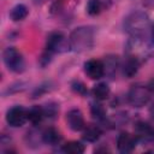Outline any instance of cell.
<instances>
[{
    "mask_svg": "<svg viewBox=\"0 0 154 154\" xmlns=\"http://www.w3.org/2000/svg\"><path fill=\"white\" fill-rule=\"evenodd\" d=\"M124 29L131 37H146L150 29V20L143 11H134L124 19Z\"/></svg>",
    "mask_w": 154,
    "mask_h": 154,
    "instance_id": "6da1fadb",
    "label": "cell"
},
{
    "mask_svg": "<svg viewBox=\"0 0 154 154\" xmlns=\"http://www.w3.org/2000/svg\"><path fill=\"white\" fill-rule=\"evenodd\" d=\"M94 45V30L90 26L73 29L69 37V48L75 53L89 51Z\"/></svg>",
    "mask_w": 154,
    "mask_h": 154,
    "instance_id": "7a4b0ae2",
    "label": "cell"
},
{
    "mask_svg": "<svg viewBox=\"0 0 154 154\" xmlns=\"http://www.w3.org/2000/svg\"><path fill=\"white\" fill-rule=\"evenodd\" d=\"M2 60L6 65V67L16 73H20L24 67V59L23 55L19 51H17L14 47H7L5 48V51L2 52Z\"/></svg>",
    "mask_w": 154,
    "mask_h": 154,
    "instance_id": "3957f363",
    "label": "cell"
},
{
    "mask_svg": "<svg viewBox=\"0 0 154 154\" xmlns=\"http://www.w3.org/2000/svg\"><path fill=\"white\" fill-rule=\"evenodd\" d=\"M150 99V89L144 84H134L128 93V101L134 107H142L147 105Z\"/></svg>",
    "mask_w": 154,
    "mask_h": 154,
    "instance_id": "277c9868",
    "label": "cell"
},
{
    "mask_svg": "<svg viewBox=\"0 0 154 154\" xmlns=\"http://www.w3.org/2000/svg\"><path fill=\"white\" fill-rule=\"evenodd\" d=\"M128 57H132L138 61L146 59L149 54V46L146 37H131L126 43Z\"/></svg>",
    "mask_w": 154,
    "mask_h": 154,
    "instance_id": "5b68a950",
    "label": "cell"
},
{
    "mask_svg": "<svg viewBox=\"0 0 154 154\" xmlns=\"http://www.w3.org/2000/svg\"><path fill=\"white\" fill-rule=\"evenodd\" d=\"M67 47L66 37L60 31H53L48 35L46 41V49L47 53H60L64 52Z\"/></svg>",
    "mask_w": 154,
    "mask_h": 154,
    "instance_id": "8992f818",
    "label": "cell"
},
{
    "mask_svg": "<svg viewBox=\"0 0 154 154\" xmlns=\"http://www.w3.org/2000/svg\"><path fill=\"white\" fill-rule=\"evenodd\" d=\"M28 120V111L23 106H13L6 113V122L12 128H19Z\"/></svg>",
    "mask_w": 154,
    "mask_h": 154,
    "instance_id": "52a82bcc",
    "label": "cell"
},
{
    "mask_svg": "<svg viewBox=\"0 0 154 154\" xmlns=\"http://www.w3.org/2000/svg\"><path fill=\"white\" fill-rule=\"evenodd\" d=\"M84 72L90 79H100L106 73L105 64L99 59H90L84 64Z\"/></svg>",
    "mask_w": 154,
    "mask_h": 154,
    "instance_id": "ba28073f",
    "label": "cell"
},
{
    "mask_svg": "<svg viewBox=\"0 0 154 154\" xmlns=\"http://www.w3.org/2000/svg\"><path fill=\"white\" fill-rule=\"evenodd\" d=\"M136 142H137L136 136H134L126 131H123L119 134V136L117 138V148L120 153H130L135 149Z\"/></svg>",
    "mask_w": 154,
    "mask_h": 154,
    "instance_id": "9c48e42d",
    "label": "cell"
},
{
    "mask_svg": "<svg viewBox=\"0 0 154 154\" xmlns=\"http://www.w3.org/2000/svg\"><path fill=\"white\" fill-rule=\"evenodd\" d=\"M66 123L72 131H81L84 129V118L78 108H72L66 113Z\"/></svg>",
    "mask_w": 154,
    "mask_h": 154,
    "instance_id": "30bf717a",
    "label": "cell"
},
{
    "mask_svg": "<svg viewBox=\"0 0 154 154\" xmlns=\"http://www.w3.org/2000/svg\"><path fill=\"white\" fill-rule=\"evenodd\" d=\"M134 129H135L136 136L142 140H150L154 137V128L144 120H138L135 124Z\"/></svg>",
    "mask_w": 154,
    "mask_h": 154,
    "instance_id": "8fae6325",
    "label": "cell"
},
{
    "mask_svg": "<svg viewBox=\"0 0 154 154\" xmlns=\"http://www.w3.org/2000/svg\"><path fill=\"white\" fill-rule=\"evenodd\" d=\"M140 63L137 59L132 58V57H126V59L124 60V64L122 66V70H123V75L126 76L128 78L132 77L134 75H136L137 70H138V66H140Z\"/></svg>",
    "mask_w": 154,
    "mask_h": 154,
    "instance_id": "7c38bea8",
    "label": "cell"
},
{
    "mask_svg": "<svg viewBox=\"0 0 154 154\" xmlns=\"http://www.w3.org/2000/svg\"><path fill=\"white\" fill-rule=\"evenodd\" d=\"M102 131L100 129L99 125H94V124H90V125H87L84 126L83 129V140L87 141V142H95L100 138Z\"/></svg>",
    "mask_w": 154,
    "mask_h": 154,
    "instance_id": "4fadbf2b",
    "label": "cell"
},
{
    "mask_svg": "<svg viewBox=\"0 0 154 154\" xmlns=\"http://www.w3.org/2000/svg\"><path fill=\"white\" fill-rule=\"evenodd\" d=\"M42 141L46 143V144H49V146H55L60 142L61 140V136H60V132L54 129V128H47L43 130L42 135Z\"/></svg>",
    "mask_w": 154,
    "mask_h": 154,
    "instance_id": "5bb4252c",
    "label": "cell"
},
{
    "mask_svg": "<svg viewBox=\"0 0 154 154\" xmlns=\"http://www.w3.org/2000/svg\"><path fill=\"white\" fill-rule=\"evenodd\" d=\"M28 7L23 4H18L16 6H13L10 11V18L13 20V22H19V20H23L26 16H28Z\"/></svg>",
    "mask_w": 154,
    "mask_h": 154,
    "instance_id": "9a60e30c",
    "label": "cell"
},
{
    "mask_svg": "<svg viewBox=\"0 0 154 154\" xmlns=\"http://www.w3.org/2000/svg\"><path fill=\"white\" fill-rule=\"evenodd\" d=\"M94 97L99 101H102V100H106L108 96H109V87L106 84V83H99L93 87V90H91Z\"/></svg>",
    "mask_w": 154,
    "mask_h": 154,
    "instance_id": "2e32d148",
    "label": "cell"
},
{
    "mask_svg": "<svg viewBox=\"0 0 154 154\" xmlns=\"http://www.w3.org/2000/svg\"><path fill=\"white\" fill-rule=\"evenodd\" d=\"M43 117H45L43 107L41 106H32L30 109H28V120L34 125L41 123Z\"/></svg>",
    "mask_w": 154,
    "mask_h": 154,
    "instance_id": "e0dca14e",
    "label": "cell"
},
{
    "mask_svg": "<svg viewBox=\"0 0 154 154\" xmlns=\"http://www.w3.org/2000/svg\"><path fill=\"white\" fill-rule=\"evenodd\" d=\"M63 152L67 154H82L84 152V146L78 141H70L63 146Z\"/></svg>",
    "mask_w": 154,
    "mask_h": 154,
    "instance_id": "ac0fdd59",
    "label": "cell"
},
{
    "mask_svg": "<svg viewBox=\"0 0 154 154\" xmlns=\"http://www.w3.org/2000/svg\"><path fill=\"white\" fill-rule=\"evenodd\" d=\"M102 8V2L101 0H88L87 2V12L90 16H96L100 13Z\"/></svg>",
    "mask_w": 154,
    "mask_h": 154,
    "instance_id": "d6986e66",
    "label": "cell"
},
{
    "mask_svg": "<svg viewBox=\"0 0 154 154\" xmlns=\"http://www.w3.org/2000/svg\"><path fill=\"white\" fill-rule=\"evenodd\" d=\"M90 112H91L93 117L99 119V120H103L106 118V111H105L103 106L100 105V103H91Z\"/></svg>",
    "mask_w": 154,
    "mask_h": 154,
    "instance_id": "ffe728a7",
    "label": "cell"
},
{
    "mask_svg": "<svg viewBox=\"0 0 154 154\" xmlns=\"http://www.w3.org/2000/svg\"><path fill=\"white\" fill-rule=\"evenodd\" d=\"M59 112V106L55 103V102H48L43 106V113H45V117H48V118H53L57 116V113Z\"/></svg>",
    "mask_w": 154,
    "mask_h": 154,
    "instance_id": "44dd1931",
    "label": "cell"
},
{
    "mask_svg": "<svg viewBox=\"0 0 154 154\" xmlns=\"http://www.w3.org/2000/svg\"><path fill=\"white\" fill-rule=\"evenodd\" d=\"M105 64V72L106 73H109V75H113L118 67V60H117V57H108L107 58V61L103 63Z\"/></svg>",
    "mask_w": 154,
    "mask_h": 154,
    "instance_id": "7402d4cb",
    "label": "cell"
},
{
    "mask_svg": "<svg viewBox=\"0 0 154 154\" xmlns=\"http://www.w3.org/2000/svg\"><path fill=\"white\" fill-rule=\"evenodd\" d=\"M71 87H72V89H73L77 94H81V95H85V94H87V88H85V85H84L82 82H79V81L72 82Z\"/></svg>",
    "mask_w": 154,
    "mask_h": 154,
    "instance_id": "603a6c76",
    "label": "cell"
},
{
    "mask_svg": "<svg viewBox=\"0 0 154 154\" xmlns=\"http://www.w3.org/2000/svg\"><path fill=\"white\" fill-rule=\"evenodd\" d=\"M141 2L146 7H153L154 6V0H141Z\"/></svg>",
    "mask_w": 154,
    "mask_h": 154,
    "instance_id": "cb8c5ba5",
    "label": "cell"
},
{
    "mask_svg": "<svg viewBox=\"0 0 154 154\" xmlns=\"http://www.w3.org/2000/svg\"><path fill=\"white\" fill-rule=\"evenodd\" d=\"M149 114L152 116V118L154 119V103L150 106V108H149Z\"/></svg>",
    "mask_w": 154,
    "mask_h": 154,
    "instance_id": "d4e9b609",
    "label": "cell"
},
{
    "mask_svg": "<svg viewBox=\"0 0 154 154\" xmlns=\"http://www.w3.org/2000/svg\"><path fill=\"white\" fill-rule=\"evenodd\" d=\"M152 38H153V42H154V28L152 29Z\"/></svg>",
    "mask_w": 154,
    "mask_h": 154,
    "instance_id": "484cf974",
    "label": "cell"
}]
</instances>
